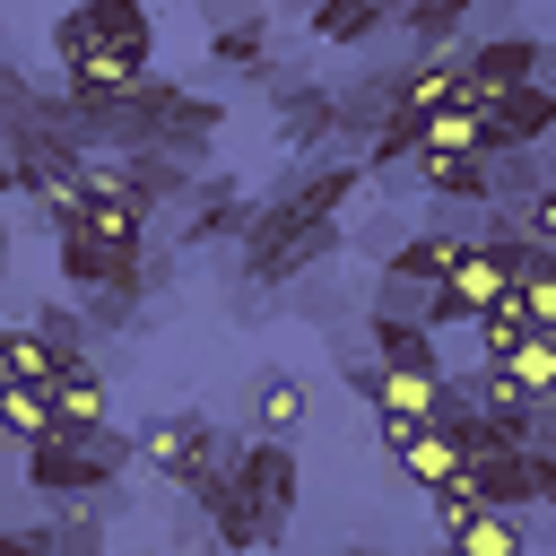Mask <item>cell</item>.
<instances>
[{"label":"cell","mask_w":556,"mask_h":556,"mask_svg":"<svg viewBox=\"0 0 556 556\" xmlns=\"http://www.w3.org/2000/svg\"><path fill=\"white\" fill-rule=\"evenodd\" d=\"M400 87H408V70H374L365 87H348V96H339V122H348V139H374V130L400 113Z\"/></svg>","instance_id":"9a60e30c"},{"label":"cell","mask_w":556,"mask_h":556,"mask_svg":"<svg viewBox=\"0 0 556 556\" xmlns=\"http://www.w3.org/2000/svg\"><path fill=\"white\" fill-rule=\"evenodd\" d=\"M365 348H374L382 365H434V374H452L426 321H374V313H365Z\"/></svg>","instance_id":"d6986e66"},{"label":"cell","mask_w":556,"mask_h":556,"mask_svg":"<svg viewBox=\"0 0 556 556\" xmlns=\"http://www.w3.org/2000/svg\"><path fill=\"white\" fill-rule=\"evenodd\" d=\"M460 252H469V235H452V226H408V243H400V252H391L382 269H400V278H426V287H443Z\"/></svg>","instance_id":"4fadbf2b"},{"label":"cell","mask_w":556,"mask_h":556,"mask_svg":"<svg viewBox=\"0 0 556 556\" xmlns=\"http://www.w3.org/2000/svg\"><path fill=\"white\" fill-rule=\"evenodd\" d=\"M0 365H9V382H52L61 374V348L35 321H17V330H0Z\"/></svg>","instance_id":"7402d4cb"},{"label":"cell","mask_w":556,"mask_h":556,"mask_svg":"<svg viewBox=\"0 0 556 556\" xmlns=\"http://www.w3.org/2000/svg\"><path fill=\"white\" fill-rule=\"evenodd\" d=\"M434 556H469V547H460V539H434Z\"/></svg>","instance_id":"4dcf8cb0"},{"label":"cell","mask_w":556,"mask_h":556,"mask_svg":"<svg viewBox=\"0 0 556 556\" xmlns=\"http://www.w3.org/2000/svg\"><path fill=\"white\" fill-rule=\"evenodd\" d=\"M530 330H539V321H530V304H521V287H513L495 313H478V321H469V339H478V365H513Z\"/></svg>","instance_id":"2e32d148"},{"label":"cell","mask_w":556,"mask_h":556,"mask_svg":"<svg viewBox=\"0 0 556 556\" xmlns=\"http://www.w3.org/2000/svg\"><path fill=\"white\" fill-rule=\"evenodd\" d=\"M547 148H495V208H530L547 191Z\"/></svg>","instance_id":"ffe728a7"},{"label":"cell","mask_w":556,"mask_h":556,"mask_svg":"<svg viewBox=\"0 0 556 556\" xmlns=\"http://www.w3.org/2000/svg\"><path fill=\"white\" fill-rule=\"evenodd\" d=\"M78 26H87V52L104 43V52L156 61V17H148V0H78Z\"/></svg>","instance_id":"8fae6325"},{"label":"cell","mask_w":556,"mask_h":556,"mask_svg":"<svg viewBox=\"0 0 556 556\" xmlns=\"http://www.w3.org/2000/svg\"><path fill=\"white\" fill-rule=\"evenodd\" d=\"M252 217H261V200H243V182H235V174H217V182H200V191H191L182 243H208V235H252Z\"/></svg>","instance_id":"7c38bea8"},{"label":"cell","mask_w":556,"mask_h":556,"mask_svg":"<svg viewBox=\"0 0 556 556\" xmlns=\"http://www.w3.org/2000/svg\"><path fill=\"white\" fill-rule=\"evenodd\" d=\"M52 408H61L70 434H96L104 426V374H96V356H78V365L52 374Z\"/></svg>","instance_id":"5bb4252c"},{"label":"cell","mask_w":556,"mask_h":556,"mask_svg":"<svg viewBox=\"0 0 556 556\" xmlns=\"http://www.w3.org/2000/svg\"><path fill=\"white\" fill-rule=\"evenodd\" d=\"M208 61H217V70H252V78H261V70L278 61V52H269V17H261V9H252V17H226V26L208 35Z\"/></svg>","instance_id":"ac0fdd59"},{"label":"cell","mask_w":556,"mask_h":556,"mask_svg":"<svg viewBox=\"0 0 556 556\" xmlns=\"http://www.w3.org/2000/svg\"><path fill=\"white\" fill-rule=\"evenodd\" d=\"M530 452H556V400H539V434H530Z\"/></svg>","instance_id":"f1b7e54d"},{"label":"cell","mask_w":556,"mask_h":556,"mask_svg":"<svg viewBox=\"0 0 556 556\" xmlns=\"http://www.w3.org/2000/svg\"><path fill=\"white\" fill-rule=\"evenodd\" d=\"M148 78H156V70H148L139 52H104V43H96V52H78V61L61 70V96H70L78 113H104V104H130Z\"/></svg>","instance_id":"3957f363"},{"label":"cell","mask_w":556,"mask_h":556,"mask_svg":"<svg viewBox=\"0 0 556 556\" xmlns=\"http://www.w3.org/2000/svg\"><path fill=\"white\" fill-rule=\"evenodd\" d=\"M469 9H478V0H400V26L417 35V52H434V43H452V35L469 26Z\"/></svg>","instance_id":"cb8c5ba5"},{"label":"cell","mask_w":556,"mask_h":556,"mask_svg":"<svg viewBox=\"0 0 556 556\" xmlns=\"http://www.w3.org/2000/svg\"><path fill=\"white\" fill-rule=\"evenodd\" d=\"M304 408H313V391H304V374H252L243 382V434H287L295 443V426H304Z\"/></svg>","instance_id":"9c48e42d"},{"label":"cell","mask_w":556,"mask_h":556,"mask_svg":"<svg viewBox=\"0 0 556 556\" xmlns=\"http://www.w3.org/2000/svg\"><path fill=\"white\" fill-rule=\"evenodd\" d=\"M139 469L148 478H165L182 504H208L217 486H226V434L208 426V417H156L148 434H139Z\"/></svg>","instance_id":"7a4b0ae2"},{"label":"cell","mask_w":556,"mask_h":556,"mask_svg":"<svg viewBox=\"0 0 556 556\" xmlns=\"http://www.w3.org/2000/svg\"><path fill=\"white\" fill-rule=\"evenodd\" d=\"M356 243H365L374 261H391V252L408 243V217H400V208H382V217H365V226H356Z\"/></svg>","instance_id":"83f0119b"},{"label":"cell","mask_w":556,"mask_h":556,"mask_svg":"<svg viewBox=\"0 0 556 556\" xmlns=\"http://www.w3.org/2000/svg\"><path fill=\"white\" fill-rule=\"evenodd\" d=\"M0 417H9V434H17V443H43V434L61 426V408H52V382H9Z\"/></svg>","instance_id":"603a6c76"},{"label":"cell","mask_w":556,"mask_h":556,"mask_svg":"<svg viewBox=\"0 0 556 556\" xmlns=\"http://www.w3.org/2000/svg\"><path fill=\"white\" fill-rule=\"evenodd\" d=\"M408 174H417V191H426V200H443V208H495V156H486V148L417 156Z\"/></svg>","instance_id":"8992f818"},{"label":"cell","mask_w":556,"mask_h":556,"mask_svg":"<svg viewBox=\"0 0 556 556\" xmlns=\"http://www.w3.org/2000/svg\"><path fill=\"white\" fill-rule=\"evenodd\" d=\"M235 478H243L252 495H269L278 513H295V495H304V460H295L287 434H243V443H235Z\"/></svg>","instance_id":"ba28073f"},{"label":"cell","mask_w":556,"mask_h":556,"mask_svg":"<svg viewBox=\"0 0 556 556\" xmlns=\"http://www.w3.org/2000/svg\"><path fill=\"white\" fill-rule=\"evenodd\" d=\"M539 504H556V452H539Z\"/></svg>","instance_id":"f546056e"},{"label":"cell","mask_w":556,"mask_h":556,"mask_svg":"<svg viewBox=\"0 0 556 556\" xmlns=\"http://www.w3.org/2000/svg\"><path fill=\"white\" fill-rule=\"evenodd\" d=\"M400 17V0H313V35L321 43H365Z\"/></svg>","instance_id":"e0dca14e"},{"label":"cell","mask_w":556,"mask_h":556,"mask_svg":"<svg viewBox=\"0 0 556 556\" xmlns=\"http://www.w3.org/2000/svg\"><path fill=\"white\" fill-rule=\"evenodd\" d=\"M339 556H391V547H339Z\"/></svg>","instance_id":"1f68e13d"},{"label":"cell","mask_w":556,"mask_h":556,"mask_svg":"<svg viewBox=\"0 0 556 556\" xmlns=\"http://www.w3.org/2000/svg\"><path fill=\"white\" fill-rule=\"evenodd\" d=\"M374 321H426L434 330V287L426 278H400V269H374Z\"/></svg>","instance_id":"44dd1931"},{"label":"cell","mask_w":556,"mask_h":556,"mask_svg":"<svg viewBox=\"0 0 556 556\" xmlns=\"http://www.w3.org/2000/svg\"><path fill=\"white\" fill-rule=\"evenodd\" d=\"M521 304H530V321H539V330H556V252L521 278Z\"/></svg>","instance_id":"4316f807"},{"label":"cell","mask_w":556,"mask_h":556,"mask_svg":"<svg viewBox=\"0 0 556 556\" xmlns=\"http://www.w3.org/2000/svg\"><path fill=\"white\" fill-rule=\"evenodd\" d=\"M469 478H478V495H486L495 513L539 504V452H530V443H486V434H469Z\"/></svg>","instance_id":"277c9868"},{"label":"cell","mask_w":556,"mask_h":556,"mask_svg":"<svg viewBox=\"0 0 556 556\" xmlns=\"http://www.w3.org/2000/svg\"><path fill=\"white\" fill-rule=\"evenodd\" d=\"M460 547H469V556H530V539H521V513H495V504H486V513L460 530Z\"/></svg>","instance_id":"484cf974"},{"label":"cell","mask_w":556,"mask_h":556,"mask_svg":"<svg viewBox=\"0 0 556 556\" xmlns=\"http://www.w3.org/2000/svg\"><path fill=\"white\" fill-rule=\"evenodd\" d=\"M486 130H495V148H539V139H556V87H547V78L504 87V96L486 104Z\"/></svg>","instance_id":"30bf717a"},{"label":"cell","mask_w":556,"mask_h":556,"mask_svg":"<svg viewBox=\"0 0 556 556\" xmlns=\"http://www.w3.org/2000/svg\"><path fill=\"white\" fill-rule=\"evenodd\" d=\"M452 104H469V52L434 43V52H417V61H408L400 113H408V122H426V113H452Z\"/></svg>","instance_id":"52a82bcc"},{"label":"cell","mask_w":556,"mask_h":556,"mask_svg":"<svg viewBox=\"0 0 556 556\" xmlns=\"http://www.w3.org/2000/svg\"><path fill=\"white\" fill-rule=\"evenodd\" d=\"M539 70H547L539 35H486V43H469V104H495L504 87H530Z\"/></svg>","instance_id":"5b68a950"},{"label":"cell","mask_w":556,"mask_h":556,"mask_svg":"<svg viewBox=\"0 0 556 556\" xmlns=\"http://www.w3.org/2000/svg\"><path fill=\"white\" fill-rule=\"evenodd\" d=\"M547 165H556V156H547ZM547 191H556V174H547Z\"/></svg>","instance_id":"d6a6232c"},{"label":"cell","mask_w":556,"mask_h":556,"mask_svg":"<svg viewBox=\"0 0 556 556\" xmlns=\"http://www.w3.org/2000/svg\"><path fill=\"white\" fill-rule=\"evenodd\" d=\"M330 252H339V217H304L287 200H261V217L243 235V278L252 287H287L304 269H321Z\"/></svg>","instance_id":"6da1fadb"},{"label":"cell","mask_w":556,"mask_h":556,"mask_svg":"<svg viewBox=\"0 0 556 556\" xmlns=\"http://www.w3.org/2000/svg\"><path fill=\"white\" fill-rule=\"evenodd\" d=\"M426 504H434V539H460L478 513H486V495H478V478L460 469V478H443V486H426Z\"/></svg>","instance_id":"d4e9b609"}]
</instances>
